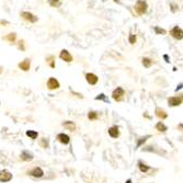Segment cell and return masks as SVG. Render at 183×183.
I'll return each mask as SVG.
<instances>
[{"instance_id": "cell-1", "label": "cell", "mask_w": 183, "mask_h": 183, "mask_svg": "<svg viewBox=\"0 0 183 183\" xmlns=\"http://www.w3.org/2000/svg\"><path fill=\"white\" fill-rule=\"evenodd\" d=\"M147 9H148V5L145 0H138L135 5V11L137 12V14H145L147 12Z\"/></svg>"}, {"instance_id": "cell-2", "label": "cell", "mask_w": 183, "mask_h": 183, "mask_svg": "<svg viewBox=\"0 0 183 183\" xmlns=\"http://www.w3.org/2000/svg\"><path fill=\"white\" fill-rule=\"evenodd\" d=\"M124 96H125V91H124V89L123 88H116L114 91L112 92V98L114 99L115 101L117 102H120V101H122L123 99H124Z\"/></svg>"}, {"instance_id": "cell-3", "label": "cell", "mask_w": 183, "mask_h": 183, "mask_svg": "<svg viewBox=\"0 0 183 183\" xmlns=\"http://www.w3.org/2000/svg\"><path fill=\"white\" fill-rule=\"evenodd\" d=\"M170 34H171V36L174 37L176 40H182V37H183L182 29H181V28H179L178 25H176V26L170 31Z\"/></svg>"}, {"instance_id": "cell-4", "label": "cell", "mask_w": 183, "mask_h": 183, "mask_svg": "<svg viewBox=\"0 0 183 183\" xmlns=\"http://www.w3.org/2000/svg\"><path fill=\"white\" fill-rule=\"evenodd\" d=\"M11 179H12L11 172H9L8 170L0 171V182H9Z\"/></svg>"}, {"instance_id": "cell-5", "label": "cell", "mask_w": 183, "mask_h": 183, "mask_svg": "<svg viewBox=\"0 0 183 183\" xmlns=\"http://www.w3.org/2000/svg\"><path fill=\"white\" fill-rule=\"evenodd\" d=\"M85 79H87V81H88V83L91 85H94L98 83L99 81V78L97 75H94V73H88L87 75H85Z\"/></svg>"}, {"instance_id": "cell-6", "label": "cell", "mask_w": 183, "mask_h": 183, "mask_svg": "<svg viewBox=\"0 0 183 183\" xmlns=\"http://www.w3.org/2000/svg\"><path fill=\"white\" fill-rule=\"evenodd\" d=\"M182 103V97H171L168 99V104L170 106H179Z\"/></svg>"}, {"instance_id": "cell-7", "label": "cell", "mask_w": 183, "mask_h": 183, "mask_svg": "<svg viewBox=\"0 0 183 183\" xmlns=\"http://www.w3.org/2000/svg\"><path fill=\"white\" fill-rule=\"evenodd\" d=\"M21 17L26 20V21H30L31 23H35L37 21V18L34 15V14H32L31 12H28V11H24V12L21 13Z\"/></svg>"}, {"instance_id": "cell-8", "label": "cell", "mask_w": 183, "mask_h": 183, "mask_svg": "<svg viewBox=\"0 0 183 183\" xmlns=\"http://www.w3.org/2000/svg\"><path fill=\"white\" fill-rule=\"evenodd\" d=\"M59 58L63 59V61H67V63L73 61V56L70 55V53L68 52L67 49H63V50H61V54H59Z\"/></svg>"}, {"instance_id": "cell-9", "label": "cell", "mask_w": 183, "mask_h": 183, "mask_svg": "<svg viewBox=\"0 0 183 183\" xmlns=\"http://www.w3.org/2000/svg\"><path fill=\"white\" fill-rule=\"evenodd\" d=\"M47 88L49 90H55V89H58L59 88V82L58 80L55 79V78H49L48 81H47Z\"/></svg>"}, {"instance_id": "cell-10", "label": "cell", "mask_w": 183, "mask_h": 183, "mask_svg": "<svg viewBox=\"0 0 183 183\" xmlns=\"http://www.w3.org/2000/svg\"><path fill=\"white\" fill-rule=\"evenodd\" d=\"M29 174H31L32 177L34 178H42L44 176V171L42 170V168L36 167L34 169H32L31 171H29Z\"/></svg>"}, {"instance_id": "cell-11", "label": "cell", "mask_w": 183, "mask_h": 183, "mask_svg": "<svg viewBox=\"0 0 183 183\" xmlns=\"http://www.w3.org/2000/svg\"><path fill=\"white\" fill-rule=\"evenodd\" d=\"M18 66H19V68H20L21 70H23V71H28V70L30 69V67H31V61L26 58V59H24L23 61H21Z\"/></svg>"}, {"instance_id": "cell-12", "label": "cell", "mask_w": 183, "mask_h": 183, "mask_svg": "<svg viewBox=\"0 0 183 183\" xmlns=\"http://www.w3.org/2000/svg\"><path fill=\"white\" fill-rule=\"evenodd\" d=\"M57 139H58V141L61 143V144H64V145H68V144H69V141H70V137H69L68 135L61 133V134L57 135Z\"/></svg>"}, {"instance_id": "cell-13", "label": "cell", "mask_w": 183, "mask_h": 183, "mask_svg": "<svg viewBox=\"0 0 183 183\" xmlns=\"http://www.w3.org/2000/svg\"><path fill=\"white\" fill-rule=\"evenodd\" d=\"M109 135H110L112 138H117L120 136V131L117 126H112L109 128Z\"/></svg>"}, {"instance_id": "cell-14", "label": "cell", "mask_w": 183, "mask_h": 183, "mask_svg": "<svg viewBox=\"0 0 183 183\" xmlns=\"http://www.w3.org/2000/svg\"><path fill=\"white\" fill-rule=\"evenodd\" d=\"M20 157H21V160H23V161H31V160L33 159V153L24 150V151L21 153V156H20Z\"/></svg>"}, {"instance_id": "cell-15", "label": "cell", "mask_w": 183, "mask_h": 183, "mask_svg": "<svg viewBox=\"0 0 183 183\" xmlns=\"http://www.w3.org/2000/svg\"><path fill=\"white\" fill-rule=\"evenodd\" d=\"M63 126L66 128L67 131H70V132H73L76 129V124L71 121H67V122L63 123Z\"/></svg>"}, {"instance_id": "cell-16", "label": "cell", "mask_w": 183, "mask_h": 183, "mask_svg": "<svg viewBox=\"0 0 183 183\" xmlns=\"http://www.w3.org/2000/svg\"><path fill=\"white\" fill-rule=\"evenodd\" d=\"M156 115L158 116L159 118H161V120H165V118L168 117V114L166 113V111L160 109V108H157V109H156Z\"/></svg>"}, {"instance_id": "cell-17", "label": "cell", "mask_w": 183, "mask_h": 183, "mask_svg": "<svg viewBox=\"0 0 183 183\" xmlns=\"http://www.w3.org/2000/svg\"><path fill=\"white\" fill-rule=\"evenodd\" d=\"M156 129H157V131H159V132H162V133H163V132H166V131L168 129V127L166 126L163 123L159 122V123H157V124H156Z\"/></svg>"}, {"instance_id": "cell-18", "label": "cell", "mask_w": 183, "mask_h": 183, "mask_svg": "<svg viewBox=\"0 0 183 183\" xmlns=\"http://www.w3.org/2000/svg\"><path fill=\"white\" fill-rule=\"evenodd\" d=\"M143 65H144V67L149 68L150 66H151V65H153V61H151L150 58L144 57V58H143Z\"/></svg>"}, {"instance_id": "cell-19", "label": "cell", "mask_w": 183, "mask_h": 183, "mask_svg": "<svg viewBox=\"0 0 183 183\" xmlns=\"http://www.w3.org/2000/svg\"><path fill=\"white\" fill-rule=\"evenodd\" d=\"M26 136L30 137L31 139H36L38 134H37V132H35V131H28V132H26Z\"/></svg>"}, {"instance_id": "cell-20", "label": "cell", "mask_w": 183, "mask_h": 183, "mask_svg": "<svg viewBox=\"0 0 183 183\" xmlns=\"http://www.w3.org/2000/svg\"><path fill=\"white\" fill-rule=\"evenodd\" d=\"M15 37H17V34H15V33H10V34H8V35L5 37V40L9 41L10 43H13L15 41Z\"/></svg>"}, {"instance_id": "cell-21", "label": "cell", "mask_w": 183, "mask_h": 183, "mask_svg": "<svg viewBox=\"0 0 183 183\" xmlns=\"http://www.w3.org/2000/svg\"><path fill=\"white\" fill-rule=\"evenodd\" d=\"M138 167H139V170H141V172H147V171L149 170V167L147 165H145V163H143L141 161L138 162Z\"/></svg>"}, {"instance_id": "cell-22", "label": "cell", "mask_w": 183, "mask_h": 183, "mask_svg": "<svg viewBox=\"0 0 183 183\" xmlns=\"http://www.w3.org/2000/svg\"><path fill=\"white\" fill-rule=\"evenodd\" d=\"M153 30H155V32H156V34H159V35H165L166 34L165 29H161V28H159V26H155V28H153Z\"/></svg>"}, {"instance_id": "cell-23", "label": "cell", "mask_w": 183, "mask_h": 183, "mask_svg": "<svg viewBox=\"0 0 183 183\" xmlns=\"http://www.w3.org/2000/svg\"><path fill=\"white\" fill-rule=\"evenodd\" d=\"M88 118H89V120H97V118H98V113H97V112H89Z\"/></svg>"}, {"instance_id": "cell-24", "label": "cell", "mask_w": 183, "mask_h": 183, "mask_svg": "<svg viewBox=\"0 0 183 183\" xmlns=\"http://www.w3.org/2000/svg\"><path fill=\"white\" fill-rule=\"evenodd\" d=\"M40 145L43 147V148H47L48 147V141L46 138H42L41 141H40Z\"/></svg>"}, {"instance_id": "cell-25", "label": "cell", "mask_w": 183, "mask_h": 183, "mask_svg": "<svg viewBox=\"0 0 183 183\" xmlns=\"http://www.w3.org/2000/svg\"><path fill=\"white\" fill-rule=\"evenodd\" d=\"M149 137H150V136H145V137H143V138H141V139L138 141V143H137V147H141V145H143V144H144V143H145V141H146L147 139L149 138Z\"/></svg>"}, {"instance_id": "cell-26", "label": "cell", "mask_w": 183, "mask_h": 183, "mask_svg": "<svg viewBox=\"0 0 183 183\" xmlns=\"http://www.w3.org/2000/svg\"><path fill=\"white\" fill-rule=\"evenodd\" d=\"M128 41H129V43H131V44H135V43H136V36H135L134 34H129Z\"/></svg>"}, {"instance_id": "cell-27", "label": "cell", "mask_w": 183, "mask_h": 183, "mask_svg": "<svg viewBox=\"0 0 183 183\" xmlns=\"http://www.w3.org/2000/svg\"><path fill=\"white\" fill-rule=\"evenodd\" d=\"M96 100H103V101H105V102H109V100L106 99V97L104 96L103 93H101V94H99L98 97L96 98Z\"/></svg>"}, {"instance_id": "cell-28", "label": "cell", "mask_w": 183, "mask_h": 183, "mask_svg": "<svg viewBox=\"0 0 183 183\" xmlns=\"http://www.w3.org/2000/svg\"><path fill=\"white\" fill-rule=\"evenodd\" d=\"M47 61H48L49 66H50L52 68L55 67V64H54V57H53V56H50L48 59H47Z\"/></svg>"}, {"instance_id": "cell-29", "label": "cell", "mask_w": 183, "mask_h": 183, "mask_svg": "<svg viewBox=\"0 0 183 183\" xmlns=\"http://www.w3.org/2000/svg\"><path fill=\"white\" fill-rule=\"evenodd\" d=\"M23 41H20V42H19V48L20 49H22V50H24V45H23Z\"/></svg>"}, {"instance_id": "cell-30", "label": "cell", "mask_w": 183, "mask_h": 183, "mask_svg": "<svg viewBox=\"0 0 183 183\" xmlns=\"http://www.w3.org/2000/svg\"><path fill=\"white\" fill-rule=\"evenodd\" d=\"M58 1H59V0H49V2H50V5H52V6H55Z\"/></svg>"}, {"instance_id": "cell-31", "label": "cell", "mask_w": 183, "mask_h": 183, "mask_svg": "<svg viewBox=\"0 0 183 183\" xmlns=\"http://www.w3.org/2000/svg\"><path fill=\"white\" fill-rule=\"evenodd\" d=\"M163 58H165V61H167V63H169V57H168V55H163Z\"/></svg>"}, {"instance_id": "cell-32", "label": "cell", "mask_w": 183, "mask_h": 183, "mask_svg": "<svg viewBox=\"0 0 183 183\" xmlns=\"http://www.w3.org/2000/svg\"><path fill=\"white\" fill-rule=\"evenodd\" d=\"M126 183H132V181H131V180H128V181H127Z\"/></svg>"}]
</instances>
